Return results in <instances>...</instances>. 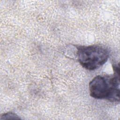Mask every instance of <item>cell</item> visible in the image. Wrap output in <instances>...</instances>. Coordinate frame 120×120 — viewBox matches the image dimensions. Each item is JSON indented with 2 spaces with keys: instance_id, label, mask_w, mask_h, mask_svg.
Wrapping results in <instances>:
<instances>
[{
  "instance_id": "obj_2",
  "label": "cell",
  "mask_w": 120,
  "mask_h": 120,
  "mask_svg": "<svg viewBox=\"0 0 120 120\" xmlns=\"http://www.w3.org/2000/svg\"><path fill=\"white\" fill-rule=\"evenodd\" d=\"M79 63L89 70H94L103 65L109 58L108 50L98 45L79 46L77 47Z\"/></svg>"
},
{
  "instance_id": "obj_3",
  "label": "cell",
  "mask_w": 120,
  "mask_h": 120,
  "mask_svg": "<svg viewBox=\"0 0 120 120\" xmlns=\"http://www.w3.org/2000/svg\"><path fill=\"white\" fill-rule=\"evenodd\" d=\"M16 120V119H20L18 116L15 113L12 112H8L5 113L3 114L0 116V120Z\"/></svg>"
},
{
  "instance_id": "obj_1",
  "label": "cell",
  "mask_w": 120,
  "mask_h": 120,
  "mask_svg": "<svg viewBox=\"0 0 120 120\" xmlns=\"http://www.w3.org/2000/svg\"><path fill=\"white\" fill-rule=\"evenodd\" d=\"M112 75H98L89 83L90 94L96 99H106L111 102H119V67L113 66Z\"/></svg>"
}]
</instances>
